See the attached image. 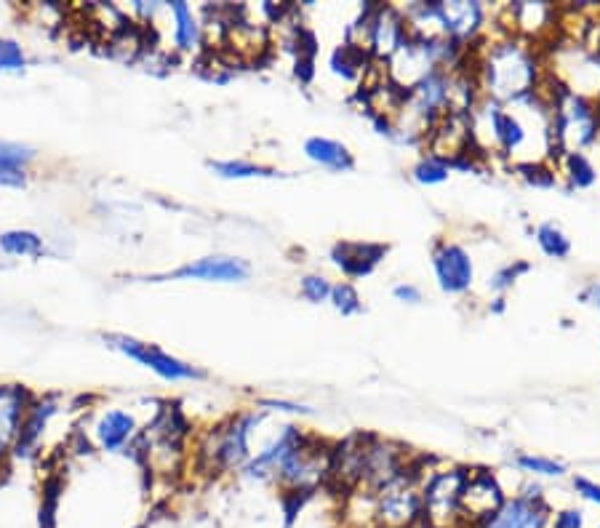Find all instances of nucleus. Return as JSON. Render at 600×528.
Returning a JSON list of instances; mask_svg holds the SVG:
<instances>
[{
    "instance_id": "nucleus-1",
    "label": "nucleus",
    "mask_w": 600,
    "mask_h": 528,
    "mask_svg": "<svg viewBox=\"0 0 600 528\" xmlns=\"http://www.w3.org/2000/svg\"><path fill=\"white\" fill-rule=\"evenodd\" d=\"M480 88L488 99L510 104L536 91V56L526 43L504 40L480 64Z\"/></svg>"
},
{
    "instance_id": "nucleus-2",
    "label": "nucleus",
    "mask_w": 600,
    "mask_h": 528,
    "mask_svg": "<svg viewBox=\"0 0 600 528\" xmlns=\"http://www.w3.org/2000/svg\"><path fill=\"white\" fill-rule=\"evenodd\" d=\"M422 518V491L416 488L414 472L403 470L395 480L374 494L371 523L374 528H414Z\"/></svg>"
},
{
    "instance_id": "nucleus-3",
    "label": "nucleus",
    "mask_w": 600,
    "mask_h": 528,
    "mask_svg": "<svg viewBox=\"0 0 600 528\" xmlns=\"http://www.w3.org/2000/svg\"><path fill=\"white\" fill-rule=\"evenodd\" d=\"M464 470L435 472L422 488V518L430 528H456L462 526L459 515V494H462ZM464 528V526H462Z\"/></svg>"
},
{
    "instance_id": "nucleus-4",
    "label": "nucleus",
    "mask_w": 600,
    "mask_h": 528,
    "mask_svg": "<svg viewBox=\"0 0 600 528\" xmlns=\"http://www.w3.org/2000/svg\"><path fill=\"white\" fill-rule=\"evenodd\" d=\"M104 339H107L115 350H120L123 355H128V358H134L136 363H142V366H147L158 376L168 379V382H179V379H203V376H206L200 368L190 366V363H184V360L174 358V355H168L166 350H160L158 344L139 342V339H134V336H123V334H110L104 336Z\"/></svg>"
},
{
    "instance_id": "nucleus-5",
    "label": "nucleus",
    "mask_w": 600,
    "mask_h": 528,
    "mask_svg": "<svg viewBox=\"0 0 600 528\" xmlns=\"http://www.w3.org/2000/svg\"><path fill=\"white\" fill-rule=\"evenodd\" d=\"M552 512L539 494V486H531L526 494L504 499L494 515H488L470 528H550Z\"/></svg>"
},
{
    "instance_id": "nucleus-6",
    "label": "nucleus",
    "mask_w": 600,
    "mask_h": 528,
    "mask_svg": "<svg viewBox=\"0 0 600 528\" xmlns=\"http://www.w3.org/2000/svg\"><path fill=\"white\" fill-rule=\"evenodd\" d=\"M504 491L496 483V478L486 470L467 472L464 478L462 494H459V515H462V526L470 528L480 523L488 515H494L504 504Z\"/></svg>"
},
{
    "instance_id": "nucleus-7",
    "label": "nucleus",
    "mask_w": 600,
    "mask_h": 528,
    "mask_svg": "<svg viewBox=\"0 0 600 528\" xmlns=\"http://www.w3.org/2000/svg\"><path fill=\"white\" fill-rule=\"evenodd\" d=\"M432 267H435V278L438 286L446 294H464L470 291L472 280H475V264L467 248L451 240H440L435 251H432Z\"/></svg>"
},
{
    "instance_id": "nucleus-8",
    "label": "nucleus",
    "mask_w": 600,
    "mask_h": 528,
    "mask_svg": "<svg viewBox=\"0 0 600 528\" xmlns=\"http://www.w3.org/2000/svg\"><path fill=\"white\" fill-rule=\"evenodd\" d=\"M251 275L243 259H232V256H206V259H195L190 264H182L179 270L168 272V275H158L160 278L174 280H208V283H240Z\"/></svg>"
},
{
    "instance_id": "nucleus-9",
    "label": "nucleus",
    "mask_w": 600,
    "mask_h": 528,
    "mask_svg": "<svg viewBox=\"0 0 600 528\" xmlns=\"http://www.w3.org/2000/svg\"><path fill=\"white\" fill-rule=\"evenodd\" d=\"M384 251H387L384 246H368V243H339L334 248V262L344 275L360 278V275H368L374 270Z\"/></svg>"
},
{
    "instance_id": "nucleus-10",
    "label": "nucleus",
    "mask_w": 600,
    "mask_h": 528,
    "mask_svg": "<svg viewBox=\"0 0 600 528\" xmlns=\"http://www.w3.org/2000/svg\"><path fill=\"white\" fill-rule=\"evenodd\" d=\"M304 155H307L312 163L331 168V171H350V168L355 166L350 150H347L342 142L328 139V136H310V139L304 142Z\"/></svg>"
},
{
    "instance_id": "nucleus-11",
    "label": "nucleus",
    "mask_w": 600,
    "mask_h": 528,
    "mask_svg": "<svg viewBox=\"0 0 600 528\" xmlns=\"http://www.w3.org/2000/svg\"><path fill=\"white\" fill-rule=\"evenodd\" d=\"M256 422V416H243L224 432V438L216 446V459L222 467H238L248 459V427Z\"/></svg>"
},
{
    "instance_id": "nucleus-12",
    "label": "nucleus",
    "mask_w": 600,
    "mask_h": 528,
    "mask_svg": "<svg viewBox=\"0 0 600 528\" xmlns=\"http://www.w3.org/2000/svg\"><path fill=\"white\" fill-rule=\"evenodd\" d=\"M35 158L30 147L16 142H0V184L22 187L24 184V166Z\"/></svg>"
},
{
    "instance_id": "nucleus-13",
    "label": "nucleus",
    "mask_w": 600,
    "mask_h": 528,
    "mask_svg": "<svg viewBox=\"0 0 600 528\" xmlns=\"http://www.w3.org/2000/svg\"><path fill=\"white\" fill-rule=\"evenodd\" d=\"M22 398L24 392L16 387H3L0 390V454L6 451L11 438L19 432L22 424Z\"/></svg>"
},
{
    "instance_id": "nucleus-14",
    "label": "nucleus",
    "mask_w": 600,
    "mask_h": 528,
    "mask_svg": "<svg viewBox=\"0 0 600 528\" xmlns=\"http://www.w3.org/2000/svg\"><path fill=\"white\" fill-rule=\"evenodd\" d=\"M134 432V419L123 411H107L102 422H99V440L107 451H118Z\"/></svg>"
},
{
    "instance_id": "nucleus-15",
    "label": "nucleus",
    "mask_w": 600,
    "mask_h": 528,
    "mask_svg": "<svg viewBox=\"0 0 600 528\" xmlns=\"http://www.w3.org/2000/svg\"><path fill=\"white\" fill-rule=\"evenodd\" d=\"M171 14H174V43L182 51H190V48L198 46L200 40V24L192 14V8L187 3H171Z\"/></svg>"
},
{
    "instance_id": "nucleus-16",
    "label": "nucleus",
    "mask_w": 600,
    "mask_h": 528,
    "mask_svg": "<svg viewBox=\"0 0 600 528\" xmlns=\"http://www.w3.org/2000/svg\"><path fill=\"white\" fill-rule=\"evenodd\" d=\"M366 62H368L366 51H360V48L344 43V46L336 48L334 56H331V72L339 75L342 80H355L366 72V67H363Z\"/></svg>"
},
{
    "instance_id": "nucleus-17",
    "label": "nucleus",
    "mask_w": 600,
    "mask_h": 528,
    "mask_svg": "<svg viewBox=\"0 0 600 528\" xmlns=\"http://www.w3.org/2000/svg\"><path fill=\"white\" fill-rule=\"evenodd\" d=\"M536 243L552 259H566L571 254V240L555 222H542L536 227Z\"/></svg>"
},
{
    "instance_id": "nucleus-18",
    "label": "nucleus",
    "mask_w": 600,
    "mask_h": 528,
    "mask_svg": "<svg viewBox=\"0 0 600 528\" xmlns=\"http://www.w3.org/2000/svg\"><path fill=\"white\" fill-rule=\"evenodd\" d=\"M0 248L14 256H38L40 248H43V240H40L38 232L8 230L0 235Z\"/></svg>"
},
{
    "instance_id": "nucleus-19",
    "label": "nucleus",
    "mask_w": 600,
    "mask_h": 528,
    "mask_svg": "<svg viewBox=\"0 0 600 528\" xmlns=\"http://www.w3.org/2000/svg\"><path fill=\"white\" fill-rule=\"evenodd\" d=\"M216 174L222 179H254V176H278L275 168L259 166V163H248V160H214L211 163Z\"/></svg>"
},
{
    "instance_id": "nucleus-20",
    "label": "nucleus",
    "mask_w": 600,
    "mask_h": 528,
    "mask_svg": "<svg viewBox=\"0 0 600 528\" xmlns=\"http://www.w3.org/2000/svg\"><path fill=\"white\" fill-rule=\"evenodd\" d=\"M515 464H518L523 472L542 475V478H560V475H566V464L555 462V459H550V456L518 454L515 456Z\"/></svg>"
},
{
    "instance_id": "nucleus-21",
    "label": "nucleus",
    "mask_w": 600,
    "mask_h": 528,
    "mask_svg": "<svg viewBox=\"0 0 600 528\" xmlns=\"http://www.w3.org/2000/svg\"><path fill=\"white\" fill-rule=\"evenodd\" d=\"M414 179L419 184H443L451 176V163L440 158H432V155H424L419 163L414 166Z\"/></svg>"
},
{
    "instance_id": "nucleus-22",
    "label": "nucleus",
    "mask_w": 600,
    "mask_h": 528,
    "mask_svg": "<svg viewBox=\"0 0 600 528\" xmlns=\"http://www.w3.org/2000/svg\"><path fill=\"white\" fill-rule=\"evenodd\" d=\"M563 158H566V174L574 187H590L595 182V168L582 152H566Z\"/></svg>"
},
{
    "instance_id": "nucleus-23",
    "label": "nucleus",
    "mask_w": 600,
    "mask_h": 528,
    "mask_svg": "<svg viewBox=\"0 0 600 528\" xmlns=\"http://www.w3.org/2000/svg\"><path fill=\"white\" fill-rule=\"evenodd\" d=\"M331 302H334V307L342 315H358L363 310V299H360L358 288L347 283V280H342V283H336L331 288Z\"/></svg>"
},
{
    "instance_id": "nucleus-24",
    "label": "nucleus",
    "mask_w": 600,
    "mask_h": 528,
    "mask_svg": "<svg viewBox=\"0 0 600 528\" xmlns=\"http://www.w3.org/2000/svg\"><path fill=\"white\" fill-rule=\"evenodd\" d=\"M24 51L22 46L11 38H0V70L3 72H19L24 70Z\"/></svg>"
},
{
    "instance_id": "nucleus-25",
    "label": "nucleus",
    "mask_w": 600,
    "mask_h": 528,
    "mask_svg": "<svg viewBox=\"0 0 600 528\" xmlns=\"http://www.w3.org/2000/svg\"><path fill=\"white\" fill-rule=\"evenodd\" d=\"M299 288H302L304 299H310L312 304H320L331 299V288L334 286H331L328 278H323V275H304Z\"/></svg>"
},
{
    "instance_id": "nucleus-26",
    "label": "nucleus",
    "mask_w": 600,
    "mask_h": 528,
    "mask_svg": "<svg viewBox=\"0 0 600 528\" xmlns=\"http://www.w3.org/2000/svg\"><path fill=\"white\" fill-rule=\"evenodd\" d=\"M528 270V264L523 262H515V264H507V267H502V270L496 272L494 278L488 280V286L494 288L496 294H504L507 288H512V283L518 280L520 272H526Z\"/></svg>"
},
{
    "instance_id": "nucleus-27",
    "label": "nucleus",
    "mask_w": 600,
    "mask_h": 528,
    "mask_svg": "<svg viewBox=\"0 0 600 528\" xmlns=\"http://www.w3.org/2000/svg\"><path fill=\"white\" fill-rule=\"evenodd\" d=\"M550 528H584V512L576 507H566L552 515Z\"/></svg>"
},
{
    "instance_id": "nucleus-28",
    "label": "nucleus",
    "mask_w": 600,
    "mask_h": 528,
    "mask_svg": "<svg viewBox=\"0 0 600 528\" xmlns=\"http://www.w3.org/2000/svg\"><path fill=\"white\" fill-rule=\"evenodd\" d=\"M574 488H576V494L582 496V499H587V502H592L595 507H600L598 483H592V480H587V478H574Z\"/></svg>"
},
{
    "instance_id": "nucleus-29",
    "label": "nucleus",
    "mask_w": 600,
    "mask_h": 528,
    "mask_svg": "<svg viewBox=\"0 0 600 528\" xmlns=\"http://www.w3.org/2000/svg\"><path fill=\"white\" fill-rule=\"evenodd\" d=\"M392 294H395V299H398V302H406V304H419V302H422V291H419L414 283H398V286L392 288Z\"/></svg>"
},
{
    "instance_id": "nucleus-30",
    "label": "nucleus",
    "mask_w": 600,
    "mask_h": 528,
    "mask_svg": "<svg viewBox=\"0 0 600 528\" xmlns=\"http://www.w3.org/2000/svg\"><path fill=\"white\" fill-rule=\"evenodd\" d=\"M579 302L590 304V307H598L600 310V280H592L590 286L584 288L582 294H579Z\"/></svg>"
}]
</instances>
